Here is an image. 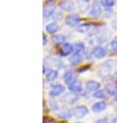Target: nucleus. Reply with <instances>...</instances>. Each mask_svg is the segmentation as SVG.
I'll return each instance as SVG.
<instances>
[{"instance_id": "nucleus-1", "label": "nucleus", "mask_w": 117, "mask_h": 123, "mask_svg": "<svg viewBox=\"0 0 117 123\" xmlns=\"http://www.w3.org/2000/svg\"><path fill=\"white\" fill-rule=\"evenodd\" d=\"M56 12V4H55L54 1H47L44 5V20L47 21L51 18H53L54 13Z\"/></svg>"}, {"instance_id": "nucleus-2", "label": "nucleus", "mask_w": 117, "mask_h": 123, "mask_svg": "<svg viewBox=\"0 0 117 123\" xmlns=\"http://www.w3.org/2000/svg\"><path fill=\"white\" fill-rule=\"evenodd\" d=\"M64 91H65V87L62 84L55 83L51 85L50 90H49V95L51 97H57V96H60L61 94H63Z\"/></svg>"}, {"instance_id": "nucleus-3", "label": "nucleus", "mask_w": 117, "mask_h": 123, "mask_svg": "<svg viewBox=\"0 0 117 123\" xmlns=\"http://www.w3.org/2000/svg\"><path fill=\"white\" fill-rule=\"evenodd\" d=\"M101 67L104 70L107 71V74H108V76H112V74H117V63L114 60L107 61V62H105Z\"/></svg>"}, {"instance_id": "nucleus-4", "label": "nucleus", "mask_w": 117, "mask_h": 123, "mask_svg": "<svg viewBox=\"0 0 117 123\" xmlns=\"http://www.w3.org/2000/svg\"><path fill=\"white\" fill-rule=\"evenodd\" d=\"M88 112H89L88 108L86 107V105H77V107H75L73 109L72 114H73V116L76 117V118H83L88 114Z\"/></svg>"}, {"instance_id": "nucleus-5", "label": "nucleus", "mask_w": 117, "mask_h": 123, "mask_svg": "<svg viewBox=\"0 0 117 123\" xmlns=\"http://www.w3.org/2000/svg\"><path fill=\"white\" fill-rule=\"evenodd\" d=\"M43 74L46 76L47 81H49V82L55 81L58 78V76H59V74H58V71L56 69H54V68H50L48 66H44Z\"/></svg>"}, {"instance_id": "nucleus-6", "label": "nucleus", "mask_w": 117, "mask_h": 123, "mask_svg": "<svg viewBox=\"0 0 117 123\" xmlns=\"http://www.w3.org/2000/svg\"><path fill=\"white\" fill-rule=\"evenodd\" d=\"M102 13H103V11H102L101 3L98 1H94L91 4L90 11H89V16H90L91 18H99Z\"/></svg>"}, {"instance_id": "nucleus-7", "label": "nucleus", "mask_w": 117, "mask_h": 123, "mask_svg": "<svg viewBox=\"0 0 117 123\" xmlns=\"http://www.w3.org/2000/svg\"><path fill=\"white\" fill-rule=\"evenodd\" d=\"M81 23V18L76 13H72V15H68L66 18H65V24L70 27H76L79 26Z\"/></svg>"}, {"instance_id": "nucleus-8", "label": "nucleus", "mask_w": 117, "mask_h": 123, "mask_svg": "<svg viewBox=\"0 0 117 123\" xmlns=\"http://www.w3.org/2000/svg\"><path fill=\"white\" fill-rule=\"evenodd\" d=\"M107 55V49L102 46H95L91 51V56L95 59H103Z\"/></svg>"}, {"instance_id": "nucleus-9", "label": "nucleus", "mask_w": 117, "mask_h": 123, "mask_svg": "<svg viewBox=\"0 0 117 123\" xmlns=\"http://www.w3.org/2000/svg\"><path fill=\"white\" fill-rule=\"evenodd\" d=\"M75 52V47L74 45H72L71 43H64L62 45H60V55L61 56H68L71 54H73Z\"/></svg>"}, {"instance_id": "nucleus-10", "label": "nucleus", "mask_w": 117, "mask_h": 123, "mask_svg": "<svg viewBox=\"0 0 117 123\" xmlns=\"http://www.w3.org/2000/svg\"><path fill=\"white\" fill-rule=\"evenodd\" d=\"M45 63L48 67L52 68V67H57V68H62L63 67V62L61 59H57V58H47L45 60Z\"/></svg>"}, {"instance_id": "nucleus-11", "label": "nucleus", "mask_w": 117, "mask_h": 123, "mask_svg": "<svg viewBox=\"0 0 117 123\" xmlns=\"http://www.w3.org/2000/svg\"><path fill=\"white\" fill-rule=\"evenodd\" d=\"M84 58H85L84 53L75 52V53H74V55L70 58V62H71L72 65L77 66V65H79V64H80L82 61L84 60Z\"/></svg>"}, {"instance_id": "nucleus-12", "label": "nucleus", "mask_w": 117, "mask_h": 123, "mask_svg": "<svg viewBox=\"0 0 117 123\" xmlns=\"http://www.w3.org/2000/svg\"><path fill=\"white\" fill-rule=\"evenodd\" d=\"M63 80L65 82V84H67V86H70L74 82L77 81V77H76V74L73 73V70H67L66 73L63 74Z\"/></svg>"}, {"instance_id": "nucleus-13", "label": "nucleus", "mask_w": 117, "mask_h": 123, "mask_svg": "<svg viewBox=\"0 0 117 123\" xmlns=\"http://www.w3.org/2000/svg\"><path fill=\"white\" fill-rule=\"evenodd\" d=\"M107 109V102L102 100V101H98L91 105V111L93 113H101L103 111H105Z\"/></svg>"}, {"instance_id": "nucleus-14", "label": "nucleus", "mask_w": 117, "mask_h": 123, "mask_svg": "<svg viewBox=\"0 0 117 123\" xmlns=\"http://www.w3.org/2000/svg\"><path fill=\"white\" fill-rule=\"evenodd\" d=\"M68 90L72 91L73 93H80V92L83 90V84H82V82L81 81H79L77 80L76 82H74L72 85H70L68 86Z\"/></svg>"}, {"instance_id": "nucleus-15", "label": "nucleus", "mask_w": 117, "mask_h": 123, "mask_svg": "<svg viewBox=\"0 0 117 123\" xmlns=\"http://www.w3.org/2000/svg\"><path fill=\"white\" fill-rule=\"evenodd\" d=\"M59 7L65 12H73L76 8V4L73 1H62L59 3Z\"/></svg>"}, {"instance_id": "nucleus-16", "label": "nucleus", "mask_w": 117, "mask_h": 123, "mask_svg": "<svg viewBox=\"0 0 117 123\" xmlns=\"http://www.w3.org/2000/svg\"><path fill=\"white\" fill-rule=\"evenodd\" d=\"M78 100V96L76 93H73V92H70V93L64 94V96L62 97V101L66 102L68 105H73L76 101Z\"/></svg>"}, {"instance_id": "nucleus-17", "label": "nucleus", "mask_w": 117, "mask_h": 123, "mask_svg": "<svg viewBox=\"0 0 117 123\" xmlns=\"http://www.w3.org/2000/svg\"><path fill=\"white\" fill-rule=\"evenodd\" d=\"M86 88L89 90V91H92V92H95L99 90L101 88V84L96 81H93V80H89L86 82Z\"/></svg>"}, {"instance_id": "nucleus-18", "label": "nucleus", "mask_w": 117, "mask_h": 123, "mask_svg": "<svg viewBox=\"0 0 117 123\" xmlns=\"http://www.w3.org/2000/svg\"><path fill=\"white\" fill-rule=\"evenodd\" d=\"M51 39L56 45H62V43H66V36L63 35V34H54L51 37Z\"/></svg>"}, {"instance_id": "nucleus-19", "label": "nucleus", "mask_w": 117, "mask_h": 123, "mask_svg": "<svg viewBox=\"0 0 117 123\" xmlns=\"http://www.w3.org/2000/svg\"><path fill=\"white\" fill-rule=\"evenodd\" d=\"M58 29H59V26H58L57 22H51L46 26V31L53 35L58 31Z\"/></svg>"}, {"instance_id": "nucleus-20", "label": "nucleus", "mask_w": 117, "mask_h": 123, "mask_svg": "<svg viewBox=\"0 0 117 123\" xmlns=\"http://www.w3.org/2000/svg\"><path fill=\"white\" fill-rule=\"evenodd\" d=\"M57 117L58 118H61V119H66V118H71L73 114H72V112L70 110H67V109H62V110H60L59 112L56 113Z\"/></svg>"}, {"instance_id": "nucleus-21", "label": "nucleus", "mask_w": 117, "mask_h": 123, "mask_svg": "<svg viewBox=\"0 0 117 123\" xmlns=\"http://www.w3.org/2000/svg\"><path fill=\"white\" fill-rule=\"evenodd\" d=\"M92 27V25L90 23H85V24H81V25H79L77 27V31L78 32H81V33H85L87 32L89 29H90Z\"/></svg>"}, {"instance_id": "nucleus-22", "label": "nucleus", "mask_w": 117, "mask_h": 123, "mask_svg": "<svg viewBox=\"0 0 117 123\" xmlns=\"http://www.w3.org/2000/svg\"><path fill=\"white\" fill-rule=\"evenodd\" d=\"M77 6L79 7L81 12H85L88 9L89 6V2L88 1H78L77 2Z\"/></svg>"}, {"instance_id": "nucleus-23", "label": "nucleus", "mask_w": 117, "mask_h": 123, "mask_svg": "<svg viewBox=\"0 0 117 123\" xmlns=\"http://www.w3.org/2000/svg\"><path fill=\"white\" fill-rule=\"evenodd\" d=\"M107 39H108V30L104 29V30H103V31L98 35V42L102 43L106 42Z\"/></svg>"}, {"instance_id": "nucleus-24", "label": "nucleus", "mask_w": 117, "mask_h": 123, "mask_svg": "<svg viewBox=\"0 0 117 123\" xmlns=\"http://www.w3.org/2000/svg\"><path fill=\"white\" fill-rule=\"evenodd\" d=\"M75 52H79V53H84L85 52V43H82V42H78V43H76L75 45Z\"/></svg>"}, {"instance_id": "nucleus-25", "label": "nucleus", "mask_w": 117, "mask_h": 123, "mask_svg": "<svg viewBox=\"0 0 117 123\" xmlns=\"http://www.w3.org/2000/svg\"><path fill=\"white\" fill-rule=\"evenodd\" d=\"M108 48H109V50L111 51L112 53H117V37L113 38L111 42L109 43Z\"/></svg>"}, {"instance_id": "nucleus-26", "label": "nucleus", "mask_w": 117, "mask_h": 123, "mask_svg": "<svg viewBox=\"0 0 117 123\" xmlns=\"http://www.w3.org/2000/svg\"><path fill=\"white\" fill-rule=\"evenodd\" d=\"M99 3H101V5L103 6V7H105V8H111L112 6H114L115 1H114V0H102Z\"/></svg>"}, {"instance_id": "nucleus-27", "label": "nucleus", "mask_w": 117, "mask_h": 123, "mask_svg": "<svg viewBox=\"0 0 117 123\" xmlns=\"http://www.w3.org/2000/svg\"><path fill=\"white\" fill-rule=\"evenodd\" d=\"M92 95H93V97L95 98H98V99H103V98L106 97V91L105 90H98L92 93Z\"/></svg>"}, {"instance_id": "nucleus-28", "label": "nucleus", "mask_w": 117, "mask_h": 123, "mask_svg": "<svg viewBox=\"0 0 117 123\" xmlns=\"http://www.w3.org/2000/svg\"><path fill=\"white\" fill-rule=\"evenodd\" d=\"M62 12H59V11H56V12L54 13V16H53V20H54V22H56V21H59V20L62 19Z\"/></svg>"}, {"instance_id": "nucleus-29", "label": "nucleus", "mask_w": 117, "mask_h": 123, "mask_svg": "<svg viewBox=\"0 0 117 123\" xmlns=\"http://www.w3.org/2000/svg\"><path fill=\"white\" fill-rule=\"evenodd\" d=\"M49 105H50V108H51V110H53V111H57V110H59V105H58V104L55 100H50L49 101Z\"/></svg>"}, {"instance_id": "nucleus-30", "label": "nucleus", "mask_w": 117, "mask_h": 123, "mask_svg": "<svg viewBox=\"0 0 117 123\" xmlns=\"http://www.w3.org/2000/svg\"><path fill=\"white\" fill-rule=\"evenodd\" d=\"M112 13H113V11L111 8H106L105 12H104V17L108 19V18H110V17L112 16Z\"/></svg>"}, {"instance_id": "nucleus-31", "label": "nucleus", "mask_w": 117, "mask_h": 123, "mask_svg": "<svg viewBox=\"0 0 117 123\" xmlns=\"http://www.w3.org/2000/svg\"><path fill=\"white\" fill-rule=\"evenodd\" d=\"M44 123H57V122L51 117H45L44 118Z\"/></svg>"}, {"instance_id": "nucleus-32", "label": "nucleus", "mask_w": 117, "mask_h": 123, "mask_svg": "<svg viewBox=\"0 0 117 123\" xmlns=\"http://www.w3.org/2000/svg\"><path fill=\"white\" fill-rule=\"evenodd\" d=\"M94 123H110V121L108 118H101V119H98Z\"/></svg>"}, {"instance_id": "nucleus-33", "label": "nucleus", "mask_w": 117, "mask_h": 123, "mask_svg": "<svg viewBox=\"0 0 117 123\" xmlns=\"http://www.w3.org/2000/svg\"><path fill=\"white\" fill-rule=\"evenodd\" d=\"M47 43H48V37L46 34H44L43 35V45L45 46V45H47Z\"/></svg>"}, {"instance_id": "nucleus-34", "label": "nucleus", "mask_w": 117, "mask_h": 123, "mask_svg": "<svg viewBox=\"0 0 117 123\" xmlns=\"http://www.w3.org/2000/svg\"><path fill=\"white\" fill-rule=\"evenodd\" d=\"M112 26H113V28L117 30V18H115V19L112 21Z\"/></svg>"}, {"instance_id": "nucleus-35", "label": "nucleus", "mask_w": 117, "mask_h": 123, "mask_svg": "<svg viewBox=\"0 0 117 123\" xmlns=\"http://www.w3.org/2000/svg\"><path fill=\"white\" fill-rule=\"evenodd\" d=\"M87 69H89V65H85V66H83V68H79L78 71H79V73H82V71L87 70Z\"/></svg>"}, {"instance_id": "nucleus-36", "label": "nucleus", "mask_w": 117, "mask_h": 123, "mask_svg": "<svg viewBox=\"0 0 117 123\" xmlns=\"http://www.w3.org/2000/svg\"><path fill=\"white\" fill-rule=\"evenodd\" d=\"M76 123H82V122H76Z\"/></svg>"}]
</instances>
